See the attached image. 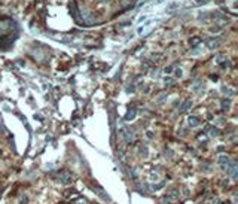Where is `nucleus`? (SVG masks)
Here are the masks:
<instances>
[{"mask_svg": "<svg viewBox=\"0 0 238 204\" xmlns=\"http://www.w3.org/2000/svg\"><path fill=\"white\" fill-rule=\"evenodd\" d=\"M206 45H207V48H210V49H216V48H219L220 40H219V39H216V37H208L207 40H206Z\"/></svg>", "mask_w": 238, "mask_h": 204, "instance_id": "nucleus-1", "label": "nucleus"}, {"mask_svg": "<svg viewBox=\"0 0 238 204\" xmlns=\"http://www.w3.org/2000/svg\"><path fill=\"white\" fill-rule=\"evenodd\" d=\"M201 43V37H198V36H195V37H192L190 39V45L192 46H198V45Z\"/></svg>", "mask_w": 238, "mask_h": 204, "instance_id": "nucleus-2", "label": "nucleus"}, {"mask_svg": "<svg viewBox=\"0 0 238 204\" xmlns=\"http://www.w3.org/2000/svg\"><path fill=\"white\" fill-rule=\"evenodd\" d=\"M198 124H200V122H198L196 118H189V125H190V127H196Z\"/></svg>", "mask_w": 238, "mask_h": 204, "instance_id": "nucleus-3", "label": "nucleus"}, {"mask_svg": "<svg viewBox=\"0 0 238 204\" xmlns=\"http://www.w3.org/2000/svg\"><path fill=\"white\" fill-rule=\"evenodd\" d=\"M97 2H100V3H107V2H112V0H97Z\"/></svg>", "mask_w": 238, "mask_h": 204, "instance_id": "nucleus-4", "label": "nucleus"}, {"mask_svg": "<svg viewBox=\"0 0 238 204\" xmlns=\"http://www.w3.org/2000/svg\"><path fill=\"white\" fill-rule=\"evenodd\" d=\"M171 70H173V67H171V66H170L168 69H165V72H167V73H171Z\"/></svg>", "mask_w": 238, "mask_h": 204, "instance_id": "nucleus-5", "label": "nucleus"}]
</instances>
